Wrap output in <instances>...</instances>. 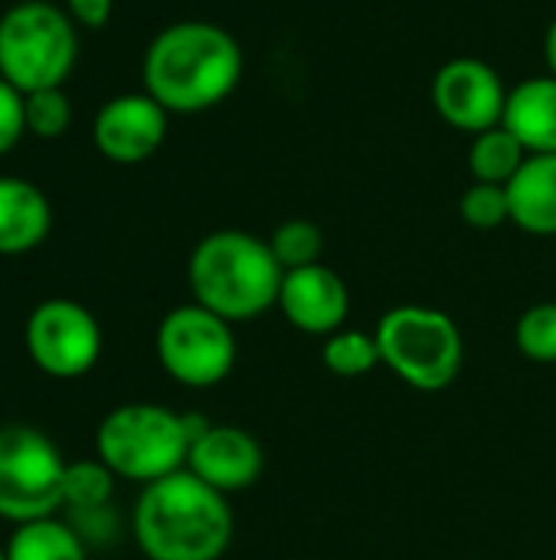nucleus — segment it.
<instances>
[{
	"label": "nucleus",
	"mask_w": 556,
	"mask_h": 560,
	"mask_svg": "<svg viewBox=\"0 0 556 560\" xmlns=\"http://www.w3.org/2000/svg\"><path fill=\"white\" fill-rule=\"evenodd\" d=\"M167 108L147 92H125L108 98L92 125L98 154L111 164H141L154 158L167 138Z\"/></svg>",
	"instance_id": "11"
},
{
	"label": "nucleus",
	"mask_w": 556,
	"mask_h": 560,
	"mask_svg": "<svg viewBox=\"0 0 556 560\" xmlns=\"http://www.w3.org/2000/svg\"><path fill=\"white\" fill-rule=\"evenodd\" d=\"M144 92L174 115L210 112L242 79L239 39L210 20H180L161 30L141 62Z\"/></svg>",
	"instance_id": "1"
},
{
	"label": "nucleus",
	"mask_w": 556,
	"mask_h": 560,
	"mask_svg": "<svg viewBox=\"0 0 556 560\" xmlns=\"http://www.w3.org/2000/svg\"><path fill=\"white\" fill-rule=\"evenodd\" d=\"M544 56H547V66H551V72L556 75V16H554V23L547 26V39H544Z\"/></svg>",
	"instance_id": "28"
},
{
	"label": "nucleus",
	"mask_w": 556,
	"mask_h": 560,
	"mask_svg": "<svg viewBox=\"0 0 556 560\" xmlns=\"http://www.w3.org/2000/svg\"><path fill=\"white\" fill-rule=\"evenodd\" d=\"M52 230L46 194L23 177H0V256H26Z\"/></svg>",
	"instance_id": "14"
},
{
	"label": "nucleus",
	"mask_w": 556,
	"mask_h": 560,
	"mask_svg": "<svg viewBox=\"0 0 556 560\" xmlns=\"http://www.w3.org/2000/svg\"><path fill=\"white\" fill-rule=\"evenodd\" d=\"M69 525L79 532V538L85 545H108L115 535V512L111 505L105 509H88V512H69Z\"/></svg>",
	"instance_id": "26"
},
{
	"label": "nucleus",
	"mask_w": 556,
	"mask_h": 560,
	"mask_svg": "<svg viewBox=\"0 0 556 560\" xmlns=\"http://www.w3.org/2000/svg\"><path fill=\"white\" fill-rule=\"evenodd\" d=\"M0 560H7V548H0Z\"/></svg>",
	"instance_id": "29"
},
{
	"label": "nucleus",
	"mask_w": 556,
	"mask_h": 560,
	"mask_svg": "<svg viewBox=\"0 0 556 560\" xmlns=\"http://www.w3.org/2000/svg\"><path fill=\"white\" fill-rule=\"evenodd\" d=\"M26 135V108L23 92L13 89L7 79H0V158L10 154Z\"/></svg>",
	"instance_id": "25"
},
{
	"label": "nucleus",
	"mask_w": 556,
	"mask_h": 560,
	"mask_svg": "<svg viewBox=\"0 0 556 560\" xmlns=\"http://www.w3.org/2000/svg\"><path fill=\"white\" fill-rule=\"evenodd\" d=\"M66 456L36 427H0V518L16 525L56 518L66 482Z\"/></svg>",
	"instance_id": "7"
},
{
	"label": "nucleus",
	"mask_w": 556,
	"mask_h": 560,
	"mask_svg": "<svg viewBox=\"0 0 556 560\" xmlns=\"http://www.w3.org/2000/svg\"><path fill=\"white\" fill-rule=\"evenodd\" d=\"M23 345L33 368L46 377L79 381L102 358V325L75 299H46L29 312Z\"/></svg>",
	"instance_id": "9"
},
{
	"label": "nucleus",
	"mask_w": 556,
	"mask_h": 560,
	"mask_svg": "<svg viewBox=\"0 0 556 560\" xmlns=\"http://www.w3.org/2000/svg\"><path fill=\"white\" fill-rule=\"evenodd\" d=\"M285 322L311 338H331L334 331L347 328L351 315V289L347 282L324 262L301 266L285 272L275 305Z\"/></svg>",
	"instance_id": "13"
},
{
	"label": "nucleus",
	"mask_w": 556,
	"mask_h": 560,
	"mask_svg": "<svg viewBox=\"0 0 556 560\" xmlns=\"http://www.w3.org/2000/svg\"><path fill=\"white\" fill-rule=\"evenodd\" d=\"M229 499L180 469L151 486L131 512V535L147 560H220L233 545Z\"/></svg>",
	"instance_id": "2"
},
{
	"label": "nucleus",
	"mask_w": 556,
	"mask_h": 560,
	"mask_svg": "<svg viewBox=\"0 0 556 560\" xmlns=\"http://www.w3.org/2000/svg\"><path fill=\"white\" fill-rule=\"evenodd\" d=\"M459 213L472 230H498L511 223V203H508V187L501 184H482L472 180L459 200Z\"/></svg>",
	"instance_id": "24"
},
{
	"label": "nucleus",
	"mask_w": 556,
	"mask_h": 560,
	"mask_svg": "<svg viewBox=\"0 0 556 560\" xmlns=\"http://www.w3.org/2000/svg\"><path fill=\"white\" fill-rule=\"evenodd\" d=\"M524 161H528V148L505 125H495L488 131L472 135V144H469V171H472L475 180L508 187L511 177L521 171Z\"/></svg>",
	"instance_id": "18"
},
{
	"label": "nucleus",
	"mask_w": 556,
	"mask_h": 560,
	"mask_svg": "<svg viewBox=\"0 0 556 560\" xmlns=\"http://www.w3.org/2000/svg\"><path fill=\"white\" fill-rule=\"evenodd\" d=\"M321 364L344 381H357L367 377L370 371H377L380 361V348L374 331H360V328H341L331 338H324L321 345Z\"/></svg>",
	"instance_id": "19"
},
{
	"label": "nucleus",
	"mask_w": 556,
	"mask_h": 560,
	"mask_svg": "<svg viewBox=\"0 0 556 560\" xmlns=\"http://www.w3.org/2000/svg\"><path fill=\"white\" fill-rule=\"evenodd\" d=\"M7 560H88V545L62 518L16 525L7 541Z\"/></svg>",
	"instance_id": "17"
},
{
	"label": "nucleus",
	"mask_w": 556,
	"mask_h": 560,
	"mask_svg": "<svg viewBox=\"0 0 556 560\" xmlns=\"http://www.w3.org/2000/svg\"><path fill=\"white\" fill-rule=\"evenodd\" d=\"M206 420L170 407L134 400L108 410L95 430V456L125 482L151 486L187 469L193 436Z\"/></svg>",
	"instance_id": "4"
},
{
	"label": "nucleus",
	"mask_w": 556,
	"mask_h": 560,
	"mask_svg": "<svg viewBox=\"0 0 556 560\" xmlns=\"http://www.w3.org/2000/svg\"><path fill=\"white\" fill-rule=\"evenodd\" d=\"M511 223L531 236H556V154H528L508 184Z\"/></svg>",
	"instance_id": "16"
},
{
	"label": "nucleus",
	"mask_w": 556,
	"mask_h": 560,
	"mask_svg": "<svg viewBox=\"0 0 556 560\" xmlns=\"http://www.w3.org/2000/svg\"><path fill=\"white\" fill-rule=\"evenodd\" d=\"M514 348L534 364H556V302H537L518 318Z\"/></svg>",
	"instance_id": "22"
},
{
	"label": "nucleus",
	"mask_w": 556,
	"mask_h": 560,
	"mask_svg": "<svg viewBox=\"0 0 556 560\" xmlns=\"http://www.w3.org/2000/svg\"><path fill=\"white\" fill-rule=\"evenodd\" d=\"M23 108H26V135L59 138L72 125V102L62 92V85L23 95Z\"/></svg>",
	"instance_id": "23"
},
{
	"label": "nucleus",
	"mask_w": 556,
	"mask_h": 560,
	"mask_svg": "<svg viewBox=\"0 0 556 560\" xmlns=\"http://www.w3.org/2000/svg\"><path fill=\"white\" fill-rule=\"evenodd\" d=\"M154 351L164 374L190 390H210L223 384L239 358L233 325L197 302L177 305L161 318Z\"/></svg>",
	"instance_id": "8"
},
{
	"label": "nucleus",
	"mask_w": 556,
	"mask_h": 560,
	"mask_svg": "<svg viewBox=\"0 0 556 560\" xmlns=\"http://www.w3.org/2000/svg\"><path fill=\"white\" fill-rule=\"evenodd\" d=\"M115 0H66V13L88 30H102L111 20Z\"/></svg>",
	"instance_id": "27"
},
{
	"label": "nucleus",
	"mask_w": 556,
	"mask_h": 560,
	"mask_svg": "<svg viewBox=\"0 0 556 560\" xmlns=\"http://www.w3.org/2000/svg\"><path fill=\"white\" fill-rule=\"evenodd\" d=\"M508 92L511 89L501 82V75L475 56L449 59L433 79V105L439 118L465 135L501 125Z\"/></svg>",
	"instance_id": "10"
},
{
	"label": "nucleus",
	"mask_w": 556,
	"mask_h": 560,
	"mask_svg": "<svg viewBox=\"0 0 556 560\" xmlns=\"http://www.w3.org/2000/svg\"><path fill=\"white\" fill-rule=\"evenodd\" d=\"M265 469L262 443L233 423H206L187 453V472H193L210 489L223 492L226 499L246 492L259 482Z\"/></svg>",
	"instance_id": "12"
},
{
	"label": "nucleus",
	"mask_w": 556,
	"mask_h": 560,
	"mask_svg": "<svg viewBox=\"0 0 556 560\" xmlns=\"http://www.w3.org/2000/svg\"><path fill=\"white\" fill-rule=\"evenodd\" d=\"M269 246H272V253H275L279 266H282L285 272H292V269H301V266H315V262H321V253H324V233H321V226H318V223L295 217V220H285V223H279V226L272 230Z\"/></svg>",
	"instance_id": "21"
},
{
	"label": "nucleus",
	"mask_w": 556,
	"mask_h": 560,
	"mask_svg": "<svg viewBox=\"0 0 556 560\" xmlns=\"http://www.w3.org/2000/svg\"><path fill=\"white\" fill-rule=\"evenodd\" d=\"M115 472L95 456V459H75L66 466V482H62V502L69 512H88V509H105L111 505L115 495Z\"/></svg>",
	"instance_id": "20"
},
{
	"label": "nucleus",
	"mask_w": 556,
	"mask_h": 560,
	"mask_svg": "<svg viewBox=\"0 0 556 560\" xmlns=\"http://www.w3.org/2000/svg\"><path fill=\"white\" fill-rule=\"evenodd\" d=\"M501 125L528 154H556V75H534L508 92Z\"/></svg>",
	"instance_id": "15"
},
{
	"label": "nucleus",
	"mask_w": 556,
	"mask_h": 560,
	"mask_svg": "<svg viewBox=\"0 0 556 560\" xmlns=\"http://www.w3.org/2000/svg\"><path fill=\"white\" fill-rule=\"evenodd\" d=\"M75 20L46 0H20L0 16V79L23 95L66 85L75 69Z\"/></svg>",
	"instance_id": "6"
},
{
	"label": "nucleus",
	"mask_w": 556,
	"mask_h": 560,
	"mask_svg": "<svg viewBox=\"0 0 556 560\" xmlns=\"http://www.w3.org/2000/svg\"><path fill=\"white\" fill-rule=\"evenodd\" d=\"M380 361L406 387L439 394L465 364V341L452 315L429 305H397L374 328Z\"/></svg>",
	"instance_id": "5"
},
{
	"label": "nucleus",
	"mask_w": 556,
	"mask_h": 560,
	"mask_svg": "<svg viewBox=\"0 0 556 560\" xmlns=\"http://www.w3.org/2000/svg\"><path fill=\"white\" fill-rule=\"evenodd\" d=\"M285 269L269 240L246 230L206 233L187 259V285L197 305L229 325L252 322L279 305Z\"/></svg>",
	"instance_id": "3"
}]
</instances>
